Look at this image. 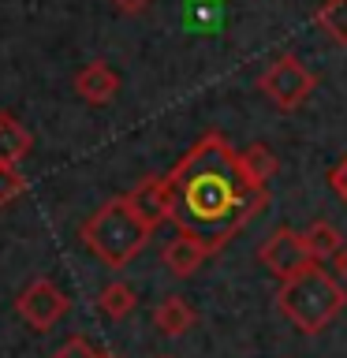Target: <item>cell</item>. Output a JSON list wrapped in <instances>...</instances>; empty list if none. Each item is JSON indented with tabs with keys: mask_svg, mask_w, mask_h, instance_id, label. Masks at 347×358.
<instances>
[{
	"mask_svg": "<svg viewBox=\"0 0 347 358\" xmlns=\"http://www.w3.org/2000/svg\"><path fill=\"white\" fill-rule=\"evenodd\" d=\"M134 306H139V295H134V287L123 284V280H116V284H108V287H101V295H97V310L105 313V317H112V321L131 317Z\"/></svg>",
	"mask_w": 347,
	"mask_h": 358,
	"instance_id": "cell-14",
	"label": "cell"
},
{
	"mask_svg": "<svg viewBox=\"0 0 347 358\" xmlns=\"http://www.w3.org/2000/svg\"><path fill=\"white\" fill-rule=\"evenodd\" d=\"M150 235L153 231L131 213L123 194L108 198L105 206L90 213V217L83 220V228H78V239L86 243V250L94 257H101L108 268H127L134 257L146 250Z\"/></svg>",
	"mask_w": 347,
	"mask_h": 358,
	"instance_id": "cell-3",
	"label": "cell"
},
{
	"mask_svg": "<svg viewBox=\"0 0 347 358\" xmlns=\"http://www.w3.org/2000/svg\"><path fill=\"white\" fill-rule=\"evenodd\" d=\"M318 27L336 45H347V0H325L318 8Z\"/></svg>",
	"mask_w": 347,
	"mask_h": 358,
	"instance_id": "cell-15",
	"label": "cell"
},
{
	"mask_svg": "<svg viewBox=\"0 0 347 358\" xmlns=\"http://www.w3.org/2000/svg\"><path fill=\"white\" fill-rule=\"evenodd\" d=\"M302 239H306V250H310V262H332L336 257V250L344 246V235H340V228L336 224H329V220H313L306 231H302Z\"/></svg>",
	"mask_w": 347,
	"mask_h": 358,
	"instance_id": "cell-13",
	"label": "cell"
},
{
	"mask_svg": "<svg viewBox=\"0 0 347 358\" xmlns=\"http://www.w3.org/2000/svg\"><path fill=\"white\" fill-rule=\"evenodd\" d=\"M168 220L183 235L198 239L209 254H220L269 206V190H250L243 183L235 150L220 131H206L179 157V164L168 172Z\"/></svg>",
	"mask_w": 347,
	"mask_h": 358,
	"instance_id": "cell-1",
	"label": "cell"
},
{
	"mask_svg": "<svg viewBox=\"0 0 347 358\" xmlns=\"http://www.w3.org/2000/svg\"><path fill=\"white\" fill-rule=\"evenodd\" d=\"M332 265H336V280H340V284H344V291H347V243L340 246V250H336V257H332Z\"/></svg>",
	"mask_w": 347,
	"mask_h": 358,
	"instance_id": "cell-20",
	"label": "cell"
},
{
	"mask_svg": "<svg viewBox=\"0 0 347 358\" xmlns=\"http://www.w3.org/2000/svg\"><path fill=\"white\" fill-rule=\"evenodd\" d=\"M49 358H97V347L86 340V336H71V340H64Z\"/></svg>",
	"mask_w": 347,
	"mask_h": 358,
	"instance_id": "cell-17",
	"label": "cell"
},
{
	"mask_svg": "<svg viewBox=\"0 0 347 358\" xmlns=\"http://www.w3.org/2000/svg\"><path fill=\"white\" fill-rule=\"evenodd\" d=\"M153 0H112V8L123 11V15H139V11H146Z\"/></svg>",
	"mask_w": 347,
	"mask_h": 358,
	"instance_id": "cell-19",
	"label": "cell"
},
{
	"mask_svg": "<svg viewBox=\"0 0 347 358\" xmlns=\"http://www.w3.org/2000/svg\"><path fill=\"white\" fill-rule=\"evenodd\" d=\"M194 321H198V313H194V306L183 299V295H168L161 306L153 310V324H157V332L161 336H183V332H190L194 329Z\"/></svg>",
	"mask_w": 347,
	"mask_h": 358,
	"instance_id": "cell-11",
	"label": "cell"
},
{
	"mask_svg": "<svg viewBox=\"0 0 347 358\" xmlns=\"http://www.w3.org/2000/svg\"><path fill=\"white\" fill-rule=\"evenodd\" d=\"M276 306L280 313L295 324L299 332L318 336L344 313L347 306V291L325 265H306L302 273L280 280L276 287Z\"/></svg>",
	"mask_w": 347,
	"mask_h": 358,
	"instance_id": "cell-2",
	"label": "cell"
},
{
	"mask_svg": "<svg viewBox=\"0 0 347 358\" xmlns=\"http://www.w3.org/2000/svg\"><path fill=\"white\" fill-rule=\"evenodd\" d=\"M123 201H127L131 213L150 231L161 228V224L168 220V213H172V187H168V176H146V179H139V183L123 194Z\"/></svg>",
	"mask_w": 347,
	"mask_h": 358,
	"instance_id": "cell-7",
	"label": "cell"
},
{
	"mask_svg": "<svg viewBox=\"0 0 347 358\" xmlns=\"http://www.w3.org/2000/svg\"><path fill=\"white\" fill-rule=\"evenodd\" d=\"M235 164H239V176H243V183L250 190H265L269 179H273L276 168H280V161L273 157V150H269L265 142H254V145H246V150H235Z\"/></svg>",
	"mask_w": 347,
	"mask_h": 358,
	"instance_id": "cell-9",
	"label": "cell"
},
{
	"mask_svg": "<svg viewBox=\"0 0 347 358\" xmlns=\"http://www.w3.org/2000/svg\"><path fill=\"white\" fill-rule=\"evenodd\" d=\"M30 145H34L30 131L22 127L11 112H0V164H15L19 168V161L30 153Z\"/></svg>",
	"mask_w": 347,
	"mask_h": 358,
	"instance_id": "cell-12",
	"label": "cell"
},
{
	"mask_svg": "<svg viewBox=\"0 0 347 358\" xmlns=\"http://www.w3.org/2000/svg\"><path fill=\"white\" fill-rule=\"evenodd\" d=\"M27 194V176L15 164H0V209Z\"/></svg>",
	"mask_w": 347,
	"mask_h": 358,
	"instance_id": "cell-16",
	"label": "cell"
},
{
	"mask_svg": "<svg viewBox=\"0 0 347 358\" xmlns=\"http://www.w3.org/2000/svg\"><path fill=\"white\" fill-rule=\"evenodd\" d=\"M161 358H172V355H161Z\"/></svg>",
	"mask_w": 347,
	"mask_h": 358,
	"instance_id": "cell-22",
	"label": "cell"
},
{
	"mask_svg": "<svg viewBox=\"0 0 347 358\" xmlns=\"http://www.w3.org/2000/svg\"><path fill=\"white\" fill-rule=\"evenodd\" d=\"M161 257H164V268H168V273L179 276V280H187V276H194L198 268H201V262L209 257V250H206V246H201L198 239H190V235L179 231L176 239L164 246Z\"/></svg>",
	"mask_w": 347,
	"mask_h": 358,
	"instance_id": "cell-10",
	"label": "cell"
},
{
	"mask_svg": "<svg viewBox=\"0 0 347 358\" xmlns=\"http://www.w3.org/2000/svg\"><path fill=\"white\" fill-rule=\"evenodd\" d=\"M329 187H332V194L340 201H347V153L329 168Z\"/></svg>",
	"mask_w": 347,
	"mask_h": 358,
	"instance_id": "cell-18",
	"label": "cell"
},
{
	"mask_svg": "<svg viewBox=\"0 0 347 358\" xmlns=\"http://www.w3.org/2000/svg\"><path fill=\"white\" fill-rule=\"evenodd\" d=\"M75 90H78V97L86 101V105H108L112 97H116V90H120V75L112 71V67L105 60H90L83 64L75 71Z\"/></svg>",
	"mask_w": 347,
	"mask_h": 358,
	"instance_id": "cell-8",
	"label": "cell"
},
{
	"mask_svg": "<svg viewBox=\"0 0 347 358\" xmlns=\"http://www.w3.org/2000/svg\"><path fill=\"white\" fill-rule=\"evenodd\" d=\"M97 358H120L116 351H97Z\"/></svg>",
	"mask_w": 347,
	"mask_h": 358,
	"instance_id": "cell-21",
	"label": "cell"
},
{
	"mask_svg": "<svg viewBox=\"0 0 347 358\" xmlns=\"http://www.w3.org/2000/svg\"><path fill=\"white\" fill-rule=\"evenodd\" d=\"M67 306H71L67 295L52 284L49 276L30 280V284L19 291V299H15V313L30 324L34 332H49L52 324L67 313Z\"/></svg>",
	"mask_w": 347,
	"mask_h": 358,
	"instance_id": "cell-5",
	"label": "cell"
},
{
	"mask_svg": "<svg viewBox=\"0 0 347 358\" xmlns=\"http://www.w3.org/2000/svg\"><path fill=\"white\" fill-rule=\"evenodd\" d=\"M257 262H262L276 280H288V276L302 273L306 265H313V262H310V250H306V239H302V231L288 228V224H280V228L262 243V250H257Z\"/></svg>",
	"mask_w": 347,
	"mask_h": 358,
	"instance_id": "cell-6",
	"label": "cell"
},
{
	"mask_svg": "<svg viewBox=\"0 0 347 358\" xmlns=\"http://www.w3.org/2000/svg\"><path fill=\"white\" fill-rule=\"evenodd\" d=\"M313 86H318V78H313L306 71V64L295 60V56H276V60L265 67V75L257 78V90H262L280 112H295L299 105H306Z\"/></svg>",
	"mask_w": 347,
	"mask_h": 358,
	"instance_id": "cell-4",
	"label": "cell"
}]
</instances>
